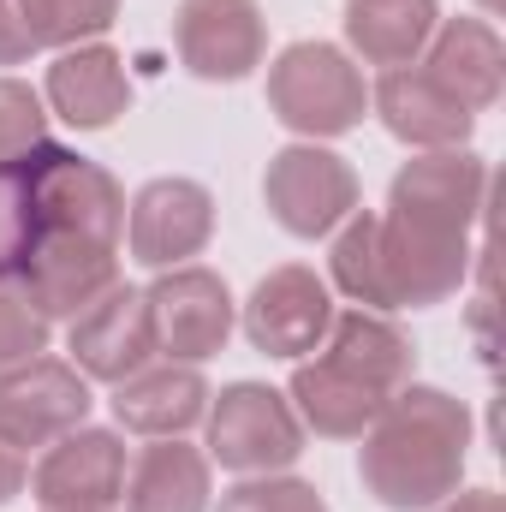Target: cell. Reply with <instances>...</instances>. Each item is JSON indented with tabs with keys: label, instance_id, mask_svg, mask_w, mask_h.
<instances>
[{
	"label": "cell",
	"instance_id": "cell-1",
	"mask_svg": "<svg viewBox=\"0 0 506 512\" xmlns=\"http://www.w3.org/2000/svg\"><path fill=\"white\" fill-rule=\"evenodd\" d=\"M358 441H364V453H358L364 489L387 512H423L441 507L465 477L471 411H465V399H453L441 387L405 382Z\"/></svg>",
	"mask_w": 506,
	"mask_h": 512
},
{
	"label": "cell",
	"instance_id": "cell-2",
	"mask_svg": "<svg viewBox=\"0 0 506 512\" xmlns=\"http://www.w3.org/2000/svg\"><path fill=\"white\" fill-rule=\"evenodd\" d=\"M328 262L334 286L358 310H429L465 286L471 239H447L399 215H346Z\"/></svg>",
	"mask_w": 506,
	"mask_h": 512
},
{
	"label": "cell",
	"instance_id": "cell-3",
	"mask_svg": "<svg viewBox=\"0 0 506 512\" xmlns=\"http://www.w3.org/2000/svg\"><path fill=\"white\" fill-rule=\"evenodd\" d=\"M30 233H72V239L120 245V233H126V191L90 155L42 143L12 179V245L30 239Z\"/></svg>",
	"mask_w": 506,
	"mask_h": 512
},
{
	"label": "cell",
	"instance_id": "cell-4",
	"mask_svg": "<svg viewBox=\"0 0 506 512\" xmlns=\"http://www.w3.org/2000/svg\"><path fill=\"white\" fill-rule=\"evenodd\" d=\"M268 108L298 137H340L364 120L370 84L334 42H292L268 66Z\"/></svg>",
	"mask_w": 506,
	"mask_h": 512
},
{
	"label": "cell",
	"instance_id": "cell-5",
	"mask_svg": "<svg viewBox=\"0 0 506 512\" xmlns=\"http://www.w3.org/2000/svg\"><path fill=\"white\" fill-rule=\"evenodd\" d=\"M203 417H209V459L227 471L262 477V471H286L304 453V423L292 399L262 382L221 387V399Z\"/></svg>",
	"mask_w": 506,
	"mask_h": 512
},
{
	"label": "cell",
	"instance_id": "cell-6",
	"mask_svg": "<svg viewBox=\"0 0 506 512\" xmlns=\"http://www.w3.org/2000/svg\"><path fill=\"white\" fill-rule=\"evenodd\" d=\"M262 197H268V215L292 239H328L346 215H358V173L334 149L292 143L268 161Z\"/></svg>",
	"mask_w": 506,
	"mask_h": 512
},
{
	"label": "cell",
	"instance_id": "cell-7",
	"mask_svg": "<svg viewBox=\"0 0 506 512\" xmlns=\"http://www.w3.org/2000/svg\"><path fill=\"white\" fill-rule=\"evenodd\" d=\"M483 191H489V167L471 149H423L417 161L399 167L387 191V215L447 233V239H471L483 215Z\"/></svg>",
	"mask_w": 506,
	"mask_h": 512
},
{
	"label": "cell",
	"instance_id": "cell-8",
	"mask_svg": "<svg viewBox=\"0 0 506 512\" xmlns=\"http://www.w3.org/2000/svg\"><path fill=\"white\" fill-rule=\"evenodd\" d=\"M90 382L60 358H24L0 370V435L12 447H48L90 417Z\"/></svg>",
	"mask_w": 506,
	"mask_h": 512
},
{
	"label": "cell",
	"instance_id": "cell-9",
	"mask_svg": "<svg viewBox=\"0 0 506 512\" xmlns=\"http://www.w3.org/2000/svg\"><path fill=\"white\" fill-rule=\"evenodd\" d=\"M6 262L24 274V286L36 292L48 322L90 310L120 280V245H96V239H72V233H30L6 251Z\"/></svg>",
	"mask_w": 506,
	"mask_h": 512
},
{
	"label": "cell",
	"instance_id": "cell-10",
	"mask_svg": "<svg viewBox=\"0 0 506 512\" xmlns=\"http://www.w3.org/2000/svg\"><path fill=\"white\" fill-rule=\"evenodd\" d=\"M149 316H155V352H167L173 364H203L233 334V292L209 268H167L149 286Z\"/></svg>",
	"mask_w": 506,
	"mask_h": 512
},
{
	"label": "cell",
	"instance_id": "cell-11",
	"mask_svg": "<svg viewBox=\"0 0 506 512\" xmlns=\"http://www.w3.org/2000/svg\"><path fill=\"white\" fill-rule=\"evenodd\" d=\"M155 358V316L149 292L114 280L90 310L72 316V370L84 382H126Z\"/></svg>",
	"mask_w": 506,
	"mask_h": 512
},
{
	"label": "cell",
	"instance_id": "cell-12",
	"mask_svg": "<svg viewBox=\"0 0 506 512\" xmlns=\"http://www.w3.org/2000/svg\"><path fill=\"white\" fill-rule=\"evenodd\" d=\"M30 495L42 512H102L120 507L126 495V447L114 429H72L60 441H48Z\"/></svg>",
	"mask_w": 506,
	"mask_h": 512
},
{
	"label": "cell",
	"instance_id": "cell-13",
	"mask_svg": "<svg viewBox=\"0 0 506 512\" xmlns=\"http://www.w3.org/2000/svg\"><path fill=\"white\" fill-rule=\"evenodd\" d=\"M173 42H179L185 72H197L209 84H239L262 66L268 24H262L256 0H179Z\"/></svg>",
	"mask_w": 506,
	"mask_h": 512
},
{
	"label": "cell",
	"instance_id": "cell-14",
	"mask_svg": "<svg viewBox=\"0 0 506 512\" xmlns=\"http://www.w3.org/2000/svg\"><path fill=\"white\" fill-rule=\"evenodd\" d=\"M328 322H334V298L298 262L262 274L251 304H245V334H251L256 352H268V358H304V352H316L328 340Z\"/></svg>",
	"mask_w": 506,
	"mask_h": 512
},
{
	"label": "cell",
	"instance_id": "cell-15",
	"mask_svg": "<svg viewBox=\"0 0 506 512\" xmlns=\"http://www.w3.org/2000/svg\"><path fill=\"white\" fill-rule=\"evenodd\" d=\"M209 233H215V197L197 179H149L131 197L126 239L143 268H179L209 245Z\"/></svg>",
	"mask_w": 506,
	"mask_h": 512
},
{
	"label": "cell",
	"instance_id": "cell-16",
	"mask_svg": "<svg viewBox=\"0 0 506 512\" xmlns=\"http://www.w3.org/2000/svg\"><path fill=\"white\" fill-rule=\"evenodd\" d=\"M370 102H376L381 126L411 149H465V137L477 126V114L465 102H453L423 66H387Z\"/></svg>",
	"mask_w": 506,
	"mask_h": 512
},
{
	"label": "cell",
	"instance_id": "cell-17",
	"mask_svg": "<svg viewBox=\"0 0 506 512\" xmlns=\"http://www.w3.org/2000/svg\"><path fill=\"white\" fill-rule=\"evenodd\" d=\"M423 72L453 102H465L471 114L495 108L501 84H506V48H501V36H495V24L489 18H447V24H435Z\"/></svg>",
	"mask_w": 506,
	"mask_h": 512
},
{
	"label": "cell",
	"instance_id": "cell-18",
	"mask_svg": "<svg viewBox=\"0 0 506 512\" xmlns=\"http://www.w3.org/2000/svg\"><path fill=\"white\" fill-rule=\"evenodd\" d=\"M209 411V382L197 364H143L137 376L114 382V417L126 423L131 435H149V441H167V435H185L191 423H203Z\"/></svg>",
	"mask_w": 506,
	"mask_h": 512
},
{
	"label": "cell",
	"instance_id": "cell-19",
	"mask_svg": "<svg viewBox=\"0 0 506 512\" xmlns=\"http://www.w3.org/2000/svg\"><path fill=\"white\" fill-rule=\"evenodd\" d=\"M48 102L66 126L78 131H102L114 126L120 114L131 108V78H126V60L102 42H78L66 48L54 66H48Z\"/></svg>",
	"mask_w": 506,
	"mask_h": 512
},
{
	"label": "cell",
	"instance_id": "cell-20",
	"mask_svg": "<svg viewBox=\"0 0 506 512\" xmlns=\"http://www.w3.org/2000/svg\"><path fill=\"white\" fill-rule=\"evenodd\" d=\"M322 358L340 364L346 376H358L364 387H376L381 399H393L411 382V340L381 316V310H346L328 322Z\"/></svg>",
	"mask_w": 506,
	"mask_h": 512
},
{
	"label": "cell",
	"instance_id": "cell-21",
	"mask_svg": "<svg viewBox=\"0 0 506 512\" xmlns=\"http://www.w3.org/2000/svg\"><path fill=\"white\" fill-rule=\"evenodd\" d=\"M120 501L126 512H209V453L179 435L143 447Z\"/></svg>",
	"mask_w": 506,
	"mask_h": 512
},
{
	"label": "cell",
	"instance_id": "cell-22",
	"mask_svg": "<svg viewBox=\"0 0 506 512\" xmlns=\"http://www.w3.org/2000/svg\"><path fill=\"white\" fill-rule=\"evenodd\" d=\"M381 405H387V399H381L376 387H364L358 376H346V370L328 364V358H310V364L292 370V411H298V423H310L316 435L358 441V435L376 423Z\"/></svg>",
	"mask_w": 506,
	"mask_h": 512
},
{
	"label": "cell",
	"instance_id": "cell-23",
	"mask_svg": "<svg viewBox=\"0 0 506 512\" xmlns=\"http://www.w3.org/2000/svg\"><path fill=\"white\" fill-rule=\"evenodd\" d=\"M435 24V0H346V36L370 66H411L429 48Z\"/></svg>",
	"mask_w": 506,
	"mask_h": 512
},
{
	"label": "cell",
	"instance_id": "cell-24",
	"mask_svg": "<svg viewBox=\"0 0 506 512\" xmlns=\"http://www.w3.org/2000/svg\"><path fill=\"white\" fill-rule=\"evenodd\" d=\"M36 48H78L120 18V0H24Z\"/></svg>",
	"mask_w": 506,
	"mask_h": 512
},
{
	"label": "cell",
	"instance_id": "cell-25",
	"mask_svg": "<svg viewBox=\"0 0 506 512\" xmlns=\"http://www.w3.org/2000/svg\"><path fill=\"white\" fill-rule=\"evenodd\" d=\"M48 346V316L36 304V292L24 286V274L0 256V370L24 364Z\"/></svg>",
	"mask_w": 506,
	"mask_h": 512
},
{
	"label": "cell",
	"instance_id": "cell-26",
	"mask_svg": "<svg viewBox=\"0 0 506 512\" xmlns=\"http://www.w3.org/2000/svg\"><path fill=\"white\" fill-rule=\"evenodd\" d=\"M42 143H48V120L36 90L18 78H0V173H18Z\"/></svg>",
	"mask_w": 506,
	"mask_h": 512
},
{
	"label": "cell",
	"instance_id": "cell-27",
	"mask_svg": "<svg viewBox=\"0 0 506 512\" xmlns=\"http://www.w3.org/2000/svg\"><path fill=\"white\" fill-rule=\"evenodd\" d=\"M221 512H328V501L316 495V483H298V477H245L239 489L221 495Z\"/></svg>",
	"mask_w": 506,
	"mask_h": 512
},
{
	"label": "cell",
	"instance_id": "cell-28",
	"mask_svg": "<svg viewBox=\"0 0 506 512\" xmlns=\"http://www.w3.org/2000/svg\"><path fill=\"white\" fill-rule=\"evenodd\" d=\"M30 54H36V36L24 18V0H0V66H18Z\"/></svg>",
	"mask_w": 506,
	"mask_h": 512
},
{
	"label": "cell",
	"instance_id": "cell-29",
	"mask_svg": "<svg viewBox=\"0 0 506 512\" xmlns=\"http://www.w3.org/2000/svg\"><path fill=\"white\" fill-rule=\"evenodd\" d=\"M24 477H30V465H24V447H12V441L0 435V507H6L12 495H24Z\"/></svg>",
	"mask_w": 506,
	"mask_h": 512
},
{
	"label": "cell",
	"instance_id": "cell-30",
	"mask_svg": "<svg viewBox=\"0 0 506 512\" xmlns=\"http://www.w3.org/2000/svg\"><path fill=\"white\" fill-rule=\"evenodd\" d=\"M435 512H506V507H501V495H495V489H465V495L453 489Z\"/></svg>",
	"mask_w": 506,
	"mask_h": 512
},
{
	"label": "cell",
	"instance_id": "cell-31",
	"mask_svg": "<svg viewBox=\"0 0 506 512\" xmlns=\"http://www.w3.org/2000/svg\"><path fill=\"white\" fill-rule=\"evenodd\" d=\"M483 6H489V12H495V6H501V0H483Z\"/></svg>",
	"mask_w": 506,
	"mask_h": 512
},
{
	"label": "cell",
	"instance_id": "cell-32",
	"mask_svg": "<svg viewBox=\"0 0 506 512\" xmlns=\"http://www.w3.org/2000/svg\"><path fill=\"white\" fill-rule=\"evenodd\" d=\"M102 512H114V507H102Z\"/></svg>",
	"mask_w": 506,
	"mask_h": 512
}]
</instances>
